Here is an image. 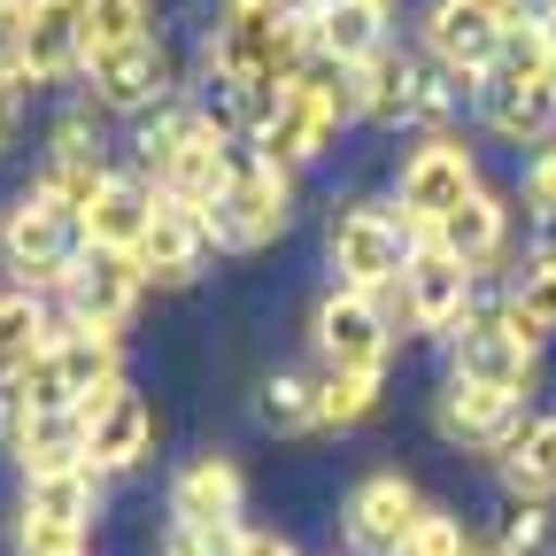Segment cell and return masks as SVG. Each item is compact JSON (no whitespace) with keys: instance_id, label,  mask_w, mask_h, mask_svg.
I'll return each instance as SVG.
<instances>
[{"instance_id":"1","label":"cell","mask_w":556,"mask_h":556,"mask_svg":"<svg viewBox=\"0 0 556 556\" xmlns=\"http://www.w3.org/2000/svg\"><path fill=\"white\" fill-rule=\"evenodd\" d=\"M86 255V232H78V208H70L47 178H31L9 208H0V270H9L16 294H39V302H62L70 270Z\"/></svg>"},{"instance_id":"2","label":"cell","mask_w":556,"mask_h":556,"mask_svg":"<svg viewBox=\"0 0 556 556\" xmlns=\"http://www.w3.org/2000/svg\"><path fill=\"white\" fill-rule=\"evenodd\" d=\"M340 124H356V86H348V70H332V62L309 54L294 78H287V93H278L270 124L248 139V155H263V163H278V170L294 178V170H309V163L332 155Z\"/></svg>"},{"instance_id":"3","label":"cell","mask_w":556,"mask_h":556,"mask_svg":"<svg viewBox=\"0 0 556 556\" xmlns=\"http://www.w3.org/2000/svg\"><path fill=\"white\" fill-rule=\"evenodd\" d=\"M124 379V340H101V332H70L54 317V340L39 348V364L9 387L24 409H70V417H93Z\"/></svg>"},{"instance_id":"4","label":"cell","mask_w":556,"mask_h":556,"mask_svg":"<svg viewBox=\"0 0 556 556\" xmlns=\"http://www.w3.org/2000/svg\"><path fill=\"white\" fill-rule=\"evenodd\" d=\"M479 124L510 139V148H548L556 139V62L541 54V31H518L503 47V62L471 86Z\"/></svg>"},{"instance_id":"5","label":"cell","mask_w":556,"mask_h":556,"mask_svg":"<svg viewBox=\"0 0 556 556\" xmlns=\"http://www.w3.org/2000/svg\"><path fill=\"white\" fill-rule=\"evenodd\" d=\"M348 86H356V124H387V131H402V124L441 131L464 101V86H448L417 47H379L371 62L348 70Z\"/></svg>"},{"instance_id":"6","label":"cell","mask_w":556,"mask_h":556,"mask_svg":"<svg viewBox=\"0 0 556 556\" xmlns=\"http://www.w3.org/2000/svg\"><path fill=\"white\" fill-rule=\"evenodd\" d=\"M240 155H248V148L232 139V124H225L217 109H193V101H178V116H170V148L155 155L148 186H155L163 201L193 208V217H208V201H217V193L232 186Z\"/></svg>"},{"instance_id":"7","label":"cell","mask_w":556,"mask_h":556,"mask_svg":"<svg viewBox=\"0 0 556 556\" xmlns=\"http://www.w3.org/2000/svg\"><path fill=\"white\" fill-rule=\"evenodd\" d=\"M510 39H518L510 0H426V16H417V54L464 93L503 62Z\"/></svg>"},{"instance_id":"8","label":"cell","mask_w":556,"mask_h":556,"mask_svg":"<svg viewBox=\"0 0 556 556\" xmlns=\"http://www.w3.org/2000/svg\"><path fill=\"white\" fill-rule=\"evenodd\" d=\"M201 225H208V248L217 255H263V248H278V232L294 225V178L278 163H263V155H240L232 186L208 201Z\"/></svg>"},{"instance_id":"9","label":"cell","mask_w":556,"mask_h":556,"mask_svg":"<svg viewBox=\"0 0 556 556\" xmlns=\"http://www.w3.org/2000/svg\"><path fill=\"white\" fill-rule=\"evenodd\" d=\"M78 78H86V109H93V116H155V109H170V93H178V54H170L163 31H139V39H124V47L86 54Z\"/></svg>"},{"instance_id":"10","label":"cell","mask_w":556,"mask_h":556,"mask_svg":"<svg viewBox=\"0 0 556 556\" xmlns=\"http://www.w3.org/2000/svg\"><path fill=\"white\" fill-rule=\"evenodd\" d=\"M325 263H332V287H356V294H394V278L409 263V232L387 201H348L332 208L325 225Z\"/></svg>"},{"instance_id":"11","label":"cell","mask_w":556,"mask_h":556,"mask_svg":"<svg viewBox=\"0 0 556 556\" xmlns=\"http://www.w3.org/2000/svg\"><path fill=\"white\" fill-rule=\"evenodd\" d=\"M464 193H479V163H471V148L456 131H426L417 148L402 155V170H394V217H402V232L409 240H433L441 232V217L464 201Z\"/></svg>"},{"instance_id":"12","label":"cell","mask_w":556,"mask_h":556,"mask_svg":"<svg viewBox=\"0 0 556 556\" xmlns=\"http://www.w3.org/2000/svg\"><path fill=\"white\" fill-rule=\"evenodd\" d=\"M394 317L379 294H356V287H325L317 309H309V348H317V371H387L394 356Z\"/></svg>"},{"instance_id":"13","label":"cell","mask_w":556,"mask_h":556,"mask_svg":"<svg viewBox=\"0 0 556 556\" xmlns=\"http://www.w3.org/2000/svg\"><path fill=\"white\" fill-rule=\"evenodd\" d=\"M471 294H479V278L441 240H409V263L394 278V294H387V317L409 325V332H456L471 317Z\"/></svg>"},{"instance_id":"14","label":"cell","mask_w":556,"mask_h":556,"mask_svg":"<svg viewBox=\"0 0 556 556\" xmlns=\"http://www.w3.org/2000/svg\"><path fill=\"white\" fill-rule=\"evenodd\" d=\"M139 302H148V278H139V263L131 255H78V270H70V287H62V302H54V317L70 325V332H101V340H124L131 332V317H139Z\"/></svg>"},{"instance_id":"15","label":"cell","mask_w":556,"mask_h":556,"mask_svg":"<svg viewBox=\"0 0 556 556\" xmlns=\"http://www.w3.org/2000/svg\"><path fill=\"white\" fill-rule=\"evenodd\" d=\"M448 379L495 387V394H518V402H526V387H533V340L510 332L495 309H471V317L448 332Z\"/></svg>"},{"instance_id":"16","label":"cell","mask_w":556,"mask_h":556,"mask_svg":"<svg viewBox=\"0 0 556 556\" xmlns=\"http://www.w3.org/2000/svg\"><path fill=\"white\" fill-rule=\"evenodd\" d=\"M417 518H426V495H417L402 471H371V479H356V495H348L340 533H348L356 556H402Z\"/></svg>"},{"instance_id":"17","label":"cell","mask_w":556,"mask_h":556,"mask_svg":"<svg viewBox=\"0 0 556 556\" xmlns=\"http://www.w3.org/2000/svg\"><path fill=\"white\" fill-rule=\"evenodd\" d=\"M24 86H62L86 70V0H24Z\"/></svg>"},{"instance_id":"18","label":"cell","mask_w":556,"mask_h":556,"mask_svg":"<svg viewBox=\"0 0 556 556\" xmlns=\"http://www.w3.org/2000/svg\"><path fill=\"white\" fill-rule=\"evenodd\" d=\"M208 225L193 217V208H178V201H163L155 193V217H148V240H139V278H148V294L163 287V294H178V287H193V278L208 270Z\"/></svg>"},{"instance_id":"19","label":"cell","mask_w":556,"mask_h":556,"mask_svg":"<svg viewBox=\"0 0 556 556\" xmlns=\"http://www.w3.org/2000/svg\"><path fill=\"white\" fill-rule=\"evenodd\" d=\"M433 426H441V441H456V448L503 456V448L518 441V426H526V402H518V394H495V387L448 379V387L433 394Z\"/></svg>"},{"instance_id":"20","label":"cell","mask_w":556,"mask_h":556,"mask_svg":"<svg viewBox=\"0 0 556 556\" xmlns=\"http://www.w3.org/2000/svg\"><path fill=\"white\" fill-rule=\"evenodd\" d=\"M148 217H155V186L139 178V170H109V178L78 201V232H86L93 255H139Z\"/></svg>"},{"instance_id":"21","label":"cell","mask_w":556,"mask_h":556,"mask_svg":"<svg viewBox=\"0 0 556 556\" xmlns=\"http://www.w3.org/2000/svg\"><path fill=\"white\" fill-rule=\"evenodd\" d=\"M116 163H109V148H101V116L93 109H62L54 124H47V163H39V178L78 208L101 178H109Z\"/></svg>"},{"instance_id":"22","label":"cell","mask_w":556,"mask_h":556,"mask_svg":"<svg viewBox=\"0 0 556 556\" xmlns=\"http://www.w3.org/2000/svg\"><path fill=\"white\" fill-rule=\"evenodd\" d=\"M148 448H155V409H148V394L116 387V394L86 417V471H101V479L139 471V464H148Z\"/></svg>"},{"instance_id":"23","label":"cell","mask_w":556,"mask_h":556,"mask_svg":"<svg viewBox=\"0 0 556 556\" xmlns=\"http://www.w3.org/2000/svg\"><path fill=\"white\" fill-rule=\"evenodd\" d=\"M240 503H248V479H240V464L232 456H193L178 479H170V526H240Z\"/></svg>"},{"instance_id":"24","label":"cell","mask_w":556,"mask_h":556,"mask_svg":"<svg viewBox=\"0 0 556 556\" xmlns=\"http://www.w3.org/2000/svg\"><path fill=\"white\" fill-rule=\"evenodd\" d=\"M379 47H394V9H387V0H348V9L309 16V54L332 62V70H356Z\"/></svg>"},{"instance_id":"25","label":"cell","mask_w":556,"mask_h":556,"mask_svg":"<svg viewBox=\"0 0 556 556\" xmlns=\"http://www.w3.org/2000/svg\"><path fill=\"white\" fill-rule=\"evenodd\" d=\"M433 240H441L471 278H479V270H495V263H503V248H510V208H503V193H486V186H479V193H464L448 217H441V232H433Z\"/></svg>"},{"instance_id":"26","label":"cell","mask_w":556,"mask_h":556,"mask_svg":"<svg viewBox=\"0 0 556 556\" xmlns=\"http://www.w3.org/2000/svg\"><path fill=\"white\" fill-rule=\"evenodd\" d=\"M495 471H503V495H510V503L548 510V495H556V409H548V417H526L518 441L495 456Z\"/></svg>"},{"instance_id":"27","label":"cell","mask_w":556,"mask_h":556,"mask_svg":"<svg viewBox=\"0 0 556 556\" xmlns=\"http://www.w3.org/2000/svg\"><path fill=\"white\" fill-rule=\"evenodd\" d=\"M47 340H54V302L0 287V394H9V387L39 364V348H47Z\"/></svg>"},{"instance_id":"28","label":"cell","mask_w":556,"mask_h":556,"mask_svg":"<svg viewBox=\"0 0 556 556\" xmlns=\"http://www.w3.org/2000/svg\"><path fill=\"white\" fill-rule=\"evenodd\" d=\"M387 402V371H317V426L348 433Z\"/></svg>"},{"instance_id":"29","label":"cell","mask_w":556,"mask_h":556,"mask_svg":"<svg viewBox=\"0 0 556 556\" xmlns=\"http://www.w3.org/2000/svg\"><path fill=\"white\" fill-rule=\"evenodd\" d=\"M263 426H270L278 441L325 433V426H317V371H270V379H263Z\"/></svg>"},{"instance_id":"30","label":"cell","mask_w":556,"mask_h":556,"mask_svg":"<svg viewBox=\"0 0 556 556\" xmlns=\"http://www.w3.org/2000/svg\"><path fill=\"white\" fill-rule=\"evenodd\" d=\"M24 510L70 518V526H93L101 518V471H54V479H24Z\"/></svg>"},{"instance_id":"31","label":"cell","mask_w":556,"mask_h":556,"mask_svg":"<svg viewBox=\"0 0 556 556\" xmlns=\"http://www.w3.org/2000/svg\"><path fill=\"white\" fill-rule=\"evenodd\" d=\"M495 317L510 325V332H526L533 348L556 332V270H541V263H526V278H518V287L495 302Z\"/></svg>"},{"instance_id":"32","label":"cell","mask_w":556,"mask_h":556,"mask_svg":"<svg viewBox=\"0 0 556 556\" xmlns=\"http://www.w3.org/2000/svg\"><path fill=\"white\" fill-rule=\"evenodd\" d=\"M139 31H155V24H148V0H86V54L124 47V39H139Z\"/></svg>"},{"instance_id":"33","label":"cell","mask_w":556,"mask_h":556,"mask_svg":"<svg viewBox=\"0 0 556 556\" xmlns=\"http://www.w3.org/2000/svg\"><path fill=\"white\" fill-rule=\"evenodd\" d=\"M402 556H464V518H456V510H441V503H426V518L409 526Z\"/></svg>"},{"instance_id":"34","label":"cell","mask_w":556,"mask_h":556,"mask_svg":"<svg viewBox=\"0 0 556 556\" xmlns=\"http://www.w3.org/2000/svg\"><path fill=\"white\" fill-rule=\"evenodd\" d=\"M518 193H526V208H533V225H548V217H556V139L526 155V178H518Z\"/></svg>"},{"instance_id":"35","label":"cell","mask_w":556,"mask_h":556,"mask_svg":"<svg viewBox=\"0 0 556 556\" xmlns=\"http://www.w3.org/2000/svg\"><path fill=\"white\" fill-rule=\"evenodd\" d=\"M232 533L240 526H163V541H155V556H232Z\"/></svg>"},{"instance_id":"36","label":"cell","mask_w":556,"mask_h":556,"mask_svg":"<svg viewBox=\"0 0 556 556\" xmlns=\"http://www.w3.org/2000/svg\"><path fill=\"white\" fill-rule=\"evenodd\" d=\"M541 548H548V510L518 503L510 526H503V556H541Z\"/></svg>"},{"instance_id":"37","label":"cell","mask_w":556,"mask_h":556,"mask_svg":"<svg viewBox=\"0 0 556 556\" xmlns=\"http://www.w3.org/2000/svg\"><path fill=\"white\" fill-rule=\"evenodd\" d=\"M24 0H0V78H24Z\"/></svg>"},{"instance_id":"38","label":"cell","mask_w":556,"mask_h":556,"mask_svg":"<svg viewBox=\"0 0 556 556\" xmlns=\"http://www.w3.org/2000/svg\"><path fill=\"white\" fill-rule=\"evenodd\" d=\"M24 93H31L24 78H0V155L24 139Z\"/></svg>"},{"instance_id":"39","label":"cell","mask_w":556,"mask_h":556,"mask_svg":"<svg viewBox=\"0 0 556 556\" xmlns=\"http://www.w3.org/2000/svg\"><path fill=\"white\" fill-rule=\"evenodd\" d=\"M232 556H302L287 533H270V526H240L232 533Z\"/></svg>"},{"instance_id":"40","label":"cell","mask_w":556,"mask_h":556,"mask_svg":"<svg viewBox=\"0 0 556 556\" xmlns=\"http://www.w3.org/2000/svg\"><path fill=\"white\" fill-rule=\"evenodd\" d=\"M464 556H503V541H486V533H464Z\"/></svg>"},{"instance_id":"41","label":"cell","mask_w":556,"mask_h":556,"mask_svg":"<svg viewBox=\"0 0 556 556\" xmlns=\"http://www.w3.org/2000/svg\"><path fill=\"white\" fill-rule=\"evenodd\" d=\"M325 9H348V0H294V16L309 24V16H325Z\"/></svg>"}]
</instances>
